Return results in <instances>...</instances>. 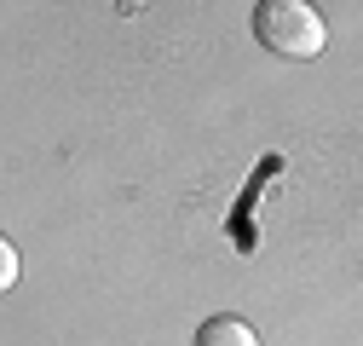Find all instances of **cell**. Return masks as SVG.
Masks as SVG:
<instances>
[{
    "label": "cell",
    "instance_id": "cell-1",
    "mask_svg": "<svg viewBox=\"0 0 363 346\" xmlns=\"http://www.w3.org/2000/svg\"><path fill=\"white\" fill-rule=\"evenodd\" d=\"M254 35L265 52L277 58H317L329 47V23L317 6H306V0H259L254 6Z\"/></svg>",
    "mask_w": 363,
    "mask_h": 346
},
{
    "label": "cell",
    "instance_id": "cell-2",
    "mask_svg": "<svg viewBox=\"0 0 363 346\" xmlns=\"http://www.w3.org/2000/svg\"><path fill=\"white\" fill-rule=\"evenodd\" d=\"M196 346H259V335H254V323L219 312V318H208V323L196 329Z\"/></svg>",
    "mask_w": 363,
    "mask_h": 346
},
{
    "label": "cell",
    "instance_id": "cell-3",
    "mask_svg": "<svg viewBox=\"0 0 363 346\" xmlns=\"http://www.w3.org/2000/svg\"><path fill=\"white\" fill-rule=\"evenodd\" d=\"M12 283H18V248L0 242V289H12Z\"/></svg>",
    "mask_w": 363,
    "mask_h": 346
}]
</instances>
